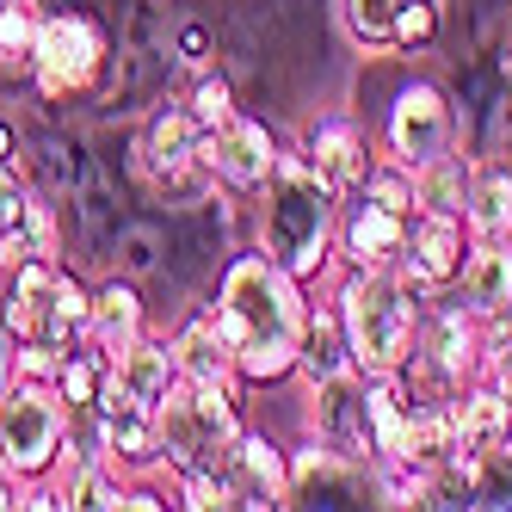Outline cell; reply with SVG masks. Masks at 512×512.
<instances>
[{
    "instance_id": "6da1fadb",
    "label": "cell",
    "mask_w": 512,
    "mask_h": 512,
    "mask_svg": "<svg viewBox=\"0 0 512 512\" xmlns=\"http://www.w3.org/2000/svg\"><path fill=\"white\" fill-rule=\"evenodd\" d=\"M216 315H223L235 358H241V383L260 389V383H284L297 377V352L309 334V284L290 278L272 253H235L216 278Z\"/></svg>"
},
{
    "instance_id": "7a4b0ae2",
    "label": "cell",
    "mask_w": 512,
    "mask_h": 512,
    "mask_svg": "<svg viewBox=\"0 0 512 512\" xmlns=\"http://www.w3.org/2000/svg\"><path fill=\"white\" fill-rule=\"evenodd\" d=\"M334 229H340V192L315 179V167L290 149L272 179L260 186V223H253V247L272 253L290 278H327L334 266Z\"/></svg>"
},
{
    "instance_id": "3957f363",
    "label": "cell",
    "mask_w": 512,
    "mask_h": 512,
    "mask_svg": "<svg viewBox=\"0 0 512 512\" xmlns=\"http://www.w3.org/2000/svg\"><path fill=\"white\" fill-rule=\"evenodd\" d=\"M327 303H334L346 340H352V364L364 377H389V371L408 364L426 297L401 272H352L346 266Z\"/></svg>"
},
{
    "instance_id": "277c9868",
    "label": "cell",
    "mask_w": 512,
    "mask_h": 512,
    "mask_svg": "<svg viewBox=\"0 0 512 512\" xmlns=\"http://www.w3.org/2000/svg\"><path fill=\"white\" fill-rule=\"evenodd\" d=\"M93 315V290L62 272L56 260H19L0 266V327L13 346H81Z\"/></svg>"
},
{
    "instance_id": "5b68a950",
    "label": "cell",
    "mask_w": 512,
    "mask_h": 512,
    "mask_svg": "<svg viewBox=\"0 0 512 512\" xmlns=\"http://www.w3.org/2000/svg\"><path fill=\"white\" fill-rule=\"evenodd\" d=\"M414 173L401 161H377L364 173V186H352L340 198V229H334V260L352 272H395L401 241L414 223Z\"/></svg>"
},
{
    "instance_id": "8992f818",
    "label": "cell",
    "mask_w": 512,
    "mask_h": 512,
    "mask_svg": "<svg viewBox=\"0 0 512 512\" xmlns=\"http://www.w3.org/2000/svg\"><path fill=\"white\" fill-rule=\"evenodd\" d=\"M241 395L235 383H186L161 401V469L167 475H192V469H223L229 445L247 432L241 420Z\"/></svg>"
},
{
    "instance_id": "52a82bcc",
    "label": "cell",
    "mask_w": 512,
    "mask_h": 512,
    "mask_svg": "<svg viewBox=\"0 0 512 512\" xmlns=\"http://www.w3.org/2000/svg\"><path fill=\"white\" fill-rule=\"evenodd\" d=\"M105 68H112V38L87 7H44L38 19V38H31V93L68 105V99H87L99 93Z\"/></svg>"
},
{
    "instance_id": "ba28073f",
    "label": "cell",
    "mask_w": 512,
    "mask_h": 512,
    "mask_svg": "<svg viewBox=\"0 0 512 512\" xmlns=\"http://www.w3.org/2000/svg\"><path fill=\"white\" fill-rule=\"evenodd\" d=\"M401 377L420 401H451L469 377H482V321H475L451 290L426 297L420 327H414V352L401 364Z\"/></svg>"
},
{
    "instance_id": "9c48e42d",
    "label": "cell",
    "mask_w": 512,
    "mask_h": 512,
    "mask_svg": "<svg viewBox=\"0 0 512 512\" xmlns=\"http://www.w3.org/2000/svg\"><path fill=\"white\" fill-rule=\"evenodd\" d=\"M68 432V401L44 377H7L0 383V463L19 482H44L62 457Z\"/></svg>"
},
{
    "instance_id": "30bf717a",
    "label": "cell",
    "mask_w": 512,
    "mask_h": 512,
    "mask_svg": "<svg viewBox=\"0 0 512 512\" xmlns=\"http://www.w3.org/2000/svg\"><path fill=\"white\" fill-rule=\"evenodd\" d=\"M451 149H463V118H457L451 93L438 87V81H408V87H395L389 112H383V155L414 173V167L451 155Z\"/></svg>"
},
{
    "instance_id": "8fae6325",
    "label": "cell",
    "mask_w": 512,
    "mask_h": 512,
    "mask_svg": "<svg viewBox=\"0 0 512 512\" xmlns=\"http://www.w3.org/2000/svg\"><path fill=\"white\" fill-rule=\"evenodd\" d=\"M278 161H284L278 136L266 124L241 118V112L223 118L216 130H204V142H198V167L210 173V186L229 192V198H260V186L272 179Z\"/></svg>"
},
{
    "instance_id": "7c38bea8",
    "label": "cell",
    "mask_w": 512,
    "mask_h": 512,
    "mask_svg": "<svg viewBox=\"0 0 512 512\" xmlns=\"http://www.w3.org/2000/svg\"><path fill=\"white\" fill-rule=\"evenodd\" d=\"M297 155L315 167V179H327L340 198L352 192V186H364V173H371L383 155H377V142H371V130H364V118H352V112H321V118H309L303 130H297Z\"/></svg>"
},
{
    "instance_id": "4fadbf2b",
    "label": "cell",
    "mask_w": 512,
    "mask_h": 512,
    "mask_svg": "<svg viewBox=\"0 0 512 512\" xmlns=\"http://www.w3.org/2000/svg\"><path fill=\"white\" fill-rule=\"evenodd\" d=\"M309 438L352 463H377V432H371V395H364V371H346L334 383L309 389Z\"/></svg>"
},
{
    "instance_id": "5bb4252c",
    "label": "cell",
    "mask_w": 512,
    "mask_h": 512,
    "mask_svg": "<svg viewBox=\"0 0 512 512\" xmlns=\"http://www.w3.org/2000/svg\"><path fill=\"white\" fill-rule=\"evenodd\" d=\"M463 253H469V229L463 216H445V210H414L408 223V241H401V260L395 272L408 278L420 297H445L463 272Z\"/></svg>"
},
{
    "instance_id": "9a60e30c",
    "label": "cell",
    "mask_w": 512,
    "mask_h": 512,
    "mask_svg": "<svg viewBox=\"0 0 512 512\" xmlns=\"http://www.w3.org/2000/svg\"><path fill=\"white\" fill-rule=\"evenodd\" d=\"M290 506H321V512H340V506H377V482H371V463H352L340 451L303 438L290 451Z\"/></svg>"
},
{
    "instance_id": "2e32d148",
    "label": "cell",
    "mask_w": 512,
    "mask_h": 512,
    "mask_svg": "<svg viewBox=\"0 0 512 512\" xmlns=\"http://www.w3.org/2000/svg\"><path fill=\"white\" fill-rule=\"evenodd\" d=\"M223 482H229L235 512H278V506H290V457L278 438L247 426L223 457Z\"/></svg>"
},
{
    "instance_id": "e0dca14e",
    "label": "cell",
    "mask_w": 512,
    "mask_h": 512,
    "mask_svg": "<svg viewBox=\"0 0 512 512\" xmlns=\"http://www.w3.org/2000/svg\"><path fill=\"white\" fill-rule=\"evenodd\" d=\"M56 260V210L38 186H25L19 167L0 161V266Z\"/></svg>"
},
{
    "instance_id": "ac0fdd59",
    "label": "cell",
    "mask_w": 512,
    "mask_h": 512,
    "mask_svg": "<svg viewBox=\"0 0 512 512\" xmlns=\"http://www.w3.org/2000/svg\"><path fill=\"white\" fill-rule=\"evenodd\" d=\"M167 346H173V364H179V377H186V383H235V389H247V383H241L235 340H229L223 315H216V303H210V309H192V315L167 334Z\"/></svg>"
},
{
    "instance_id": "d6986e66",
    "label": "cell",
    "mask_w": 512,
    "mask_h": 512,
    "mask_svg": "<svg viewBox=\"0 0 512 512\" xmlns=\"http://www.w3.org/2000/svg\"><path fill=\"white\" fill-rule=\"evenodd\" d=\"M173 389H179V364H173L167 334H142L136 346H124L112 358V395H105V401H130V408L161 414V401Z\"/></svg>"
},
{
    "instance_id": "ffe728a7",
    "label": "cell",
    "mask_w": 512,
    "mask_h": 512,
    "mask_svg": "<svg viewBox=\"0 0 512 512\" xmlns=\"http://www.w3.org/2000/svg\"><path fill=\"white\" fill-rule=\"evenodd\" d=\"M451 297H457L475 321L512 315V241H469Z\"/></svg>"
},
{
    "instance_id": "44dd1931",
    "label": "cell",
    "mask_w": 512,
    "mask_h": 512,
    "mask_svg": "<svg viewBox=\"0 0 512 512\" xmlns=\"http://www.w3.org/2000/svg\"><path fill=\"white\" fill-rule=\"evenodd\" d=\"M451 420H457L463 457H475V451H494V445H506V438H512V401L488 377H469L451 395Z\"/></svg>"
},
{
    "instance_id": "7402d4cb",
    "label": "cell",
    "mask_w": 512,
    "mask_h": 512,
    "mask_svg": "<svg viewBox=\"0 0 512 512\" xmlns=\"http://www.w3.org/2000/svg\"><path fill=\"white\" fill-rule=\"evenodd\" d=\"M142 334H149V309H142V290L130 284V272L124 278H105L99 290H93V315H87V340L99 346V352H124V346H136Z\"/></svg>"
},
{
    "instance_id": "603a6c76",
    "label": "cell",
    "mask_w": 512,
    "mask_h": 512,
    "mask_svg": "<svg viewBox=\"0 0 512 512\" xmlns=\"http://www.w3.org/2000/svg\"><path fill=\"white\" fill-rule=\"evenodd\" d=\"M463 229H469V241H512V167L500 155H475Z\"/></svg>"
},
{
    "instance_id": "cb8c5ba5",
    "label": "cell",
    "mask_w": 512,
    "mask_h": 512,
    "mask_svg": "<svg viewBox=\"0 0 512 512\" xmlns=\"http://www.w3.org/2000/svg\"><path fill=\"white\" fill-rule=\"evenodd\" d=\"M105 457H112L130 482L161 469V420L130 401H105Z\"/></svg>"
},
{
    "instance_id": "d4e9b609",
    "label": "cell",
    "mask_w": 512,
    "mask_h": 512,
    "mask_svg": "<svg viewBox=\"0 0 512 512\" xmlns=\"http://www.w3.org/2000/svg\"><path fill=\"white\" fill-rule=\"evenodd\" d=\"M346 371H358V364H352V340H346L334 303H315L309 334H303V352H297V377L315 389V383H334V377H346Z\"/></svg>"
},
{
    "instance_id": "484cf974",
    "label": "cell",
    "mask_w": 512,
    "mask_h": 512,
    "mask_svg": "<svg viewBox=\"0 0 512 512\" xmlns=\"http://www.w3.org/2000/svg\"><path fill=\"white\" fill-rule=\"evenodd\" d=\"M50 488H56V506L62 512H124V488H130V475L118 463H81V469H62L50 475Z\"/></svg>"
},
{
    "instance_id": "4316f807",
    "label": "cell",
    "mask_w": 512,
    "mask_h": 512,
    "mask_svg": "<svg viewBox=\"0 0 512 512\" xmlns=\"http://www.w3.org/2000/svg\"><path fill=\"white\" fill-rule=\"evenodd\" d=\"M469 179H475V155L451 149V155H438V161L414 167V204H420V210L463 216V204H469Z\"/></svg>"
},
{
    "instance_id": "83f0119b",
    "label": "cell",
    "mask_w": 512,
    "mask_h": 512,
    "mask_svg": "<svg viewBox=\"0 0 512 512\" xmlns=\"http://www.w3.org/2000/svg\"><path fill=\"white\" fill-rule=\"evenodd\" d=\"M44 0H0V87L31 81V38H38Z\"/></svg>"
},
{
    "instance_id": "f1b7e54d",
    "label": "cell",
    "mask_w": 512,
    "mask_h": 512,
    "mask_svg": "<svg viewBox=\"0 0 512 512\" xmlns=\"http://www.w3.org/2000/svg\"><path fill=\"white\" fill-rule=\"evenodd\" d=\"M395 19H401V0H340V25L364 56L395 50Z\"/></svg>"
},
{
    "instance_id": "f546056e",
    "label": "cell",
    "mask_w": 512,
    "mask_h": 512,
    "mask_svg": "<svg viewBox=\"0 0 512 512\" xmlns=\"http://www.w3.org/2000/svg\"><path fill=\"white\" fill-rule=\"evenodd\" d=\"M469 506L482 512H512V438L494 451L469 457Z\"/></svg>"
},
{
    "instance_id": "4dcf8cb0",
    "label": "cell",
    "mask_w": 512,
    "mask_h": 512,
    "mask_svg": "<svg viewBox=\"0 0 512 512\" xmlns=\"http://www.w3.org/2000/svg\"><path fill=\"white\" fill-rule=\"evenodd\" d=\"M445 38V13L438 0H401V19H395V56H420Z\"/></svg>"
},
{
    "instance_id": "1f68e13d",
    "label": "cell",
    "mask_w": 512,
    "mask_h": 512,
    "mask_svg": "<svg viewBox=\"0 0 512 512\" xmlns=\"http://www.w3.org/2000/svg\"><path fill=\"white\" fill-rule=\"evenodd\" d=\"M186 105H192V118H198L204 130H216L223 118H235V87H229V75H216V68H198V81H192Z\"/></svg>"
},
{
    "instance_id": "d6a6232c",
    "label": "cell",
    "mask_w": 512,
    "mask_h": 512,
    "mask_svg": "<svg viewBox=\"0 0 512 512\" xmlns=\"http://www.w3.org/2000/svg\"><path fill=\"white\" fill-rule=\"evenodd\" d=\"M173 488H179V500H173V506H192V512H235L223 469H192V475H173Z\"/></svg>"
},
{
    "instance_id": "836d02e7",
    "label": "cell",
    "mask_w": 512,
    "mask_h": 512,
    "mask_svg": "<svg viewBox=\"0 0 512 512\" xmlns=\"http://www.w3.org/2000/svg\"><path fill=\"white\" fill-rule=\"evenodd\" d=\"M155 506H167V494L149 482V475H136V482L124 488V512H155Z\"/></svg>"
},
{
    "instance_id": "e575fe53",
    "label": "cell",
    "mask_w": 512,
    "mask_h": 512,
    "mask_svg": "<svg viewBox=\"0 0 512 512\" xmlns=\"http://www.w3.org/2000/svg\"><path fill=\"white\" fill-rule=\"evenodd\" d=\"M0 161H7V167H19V130H13L7 118H0Z\"/></svg>"
},
{
    "instance_id": "d590c367",
    "label": "cell",
    "mask_w": 512,
    "mask_h": 512,
    "mask_svg": "<svg viewBox=\"0 0 512 512\" xmlns=\"http://www.w3.org/2000/svg\"><path fill=\"white\" fill-rule=\"evenodd\" d=\"M179 50L198 62V56H204V25H186V31H179Z\"/></svg>"
},
{
    "instance_id": "8d00e7d4",
    "label": "cell",
    "mask_w": 512,
    "mask_h": 512,
    "mask_svg": "<svg viewBox=\"0 0 512 512\" xmlns=\"http://www.w3.org/2000/svg\"><path fill=\"white\" fill-rule=\"evenodd\" d=\"M13 377V340H7V327H0V383Z\"/></svg>"
}]
</instances>
